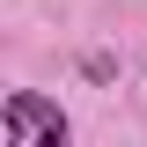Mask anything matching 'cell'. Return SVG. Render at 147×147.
Masks as SVG:
<instances>
[{
	"instance_id": "1",
	"label": "cell",
	"mask_w": 147,
	"mask_h": 147,
	"mask_svg": "<svg viewBox=\"0 0 147 147\" xmlns=\"http://www.w3.org/2000/svg\"><path fill=\"white\" fill-rule=\"evenodd\" d=\"M0 140H7V147H37V140H52V147H59V140H66V118L22 88V96H7V110H0Z\"/></svg>"
}]
</instances>
